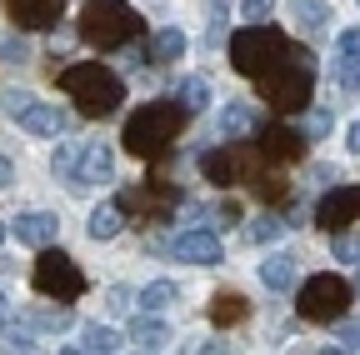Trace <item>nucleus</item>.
I'll use <instances>...</instances> for the list:
<instances>
[{
  "label": "nucleus",
  "mask_w": 360,
  "mask_h": 355,
  "mask_svg": "<svg viewBox=\"0 0 360 355\" xmlns=\"http://www.w3.org/2000/svg\"><path fill=\"white\" fill-rule=\"evenodd\" d=\"M186 120H191V110L180 105V101H146L141 110L125 120V136H120V141H125V150H130L135 160H160V155L180 141Z\"/></svg>",
  "instance_id": "obj_1"
},
{
  "label": "nucleus",
  "mask_w": 360,
  "mask_h": 355,
  "mask_svg": "<svg viewBox=\"0 0 360 355\" xmlns=\"http://www.w3.org/2000/svg\"><path fill=\"white\" fill-rule=\"evenodd\" d=\"M56 80H60V91L75 101V110H80V115H90V120L115 115V110H120V101H125V80H120L110 65H101V60L65 65V70H56Z\"/></svg>",
  "instance_id": "obj_2"
},
{
  "label": "nucleus",
  "mask_w": 360,
  "mask_h": 355,
  "mask_svg": "<svg viewBox=\"0 0 360 355\" xmlns=\"http://www.w3.org/2000/svg\"><path fill=\"white\" fill-rule=\"evenodd\" d=\"M260 96L276 115H290V110H305L310 96H315V56L310 51H285L276 65L260 75Z\"/></svg>",
  "instance_id": "obj_3"
},
{
  "label": "nucleus",
  "mask_w": 360,
  "mask_h": 355,
  "mask_svg": "<svg viewBox=\"0 0 360 355\" xmlns=\"http://www.w3.org/2000/svg\"><path fill=\"white\" fill-rule=\"evenodd\" d=\"M141 35V15L125 0H85L80 6V40L96 51H120Z\"/></svg>",
  "instance_id": "obj_4"
},
{
  "label": "nucleus",
  "mask_w": 360,
  "mask_h": 355,
  "mask_svg": "<svg viewBox=\"0 0 360 355\" xmlns=\"http://www.w3.org/2000/svg\"><path fill=\"white\" fill-rule=\"evenodd\" d=\"M285 51H290L285 30L265 25V20H250V25H240V30L231 35V65H236L240 75H250V80H260Z\"/></svg>",
  "instance_id": "obj_5"
},
{
  "label": "nucleus",
  "mask_w": 360,
  "mask_h": 355,
  "mask_svg": "<svg viewBox=\"0 0 360 355\" xmlns=\"http://www.w3.org/2000/svg\"><path fill=\"white\" fill-rule=\"evenodd\" d=\"M260 150L255 141H220L210 155H200V170H205V181L215 186H236V181H255L260 175Z\"/></svg>",
  "instance_id": "obj_6"
},
{
  "label": "nucleus",
  "mask_w": 360,
  "mask_h": 355,
  "mask_svg": "<svg viewBox=\"0 0 360 355\" xmlns=\"http://www.w3.org/2000/svg\"><path fill=\"white\" fill-rule=\"evenodd\" d=\"M300 316L305 321H321V325H330V321H345V310H350V285L340 280V276H330V271H321V276H310L305 285H300Z\"/></svg>",
  "instance_id": "obj_7"
},
{
  "label": "nucleus",
  "mask_w": 360,
  "mask_h": 355,
  "mask_svg": "<svg viewBox=\"0 0 360 355\" xmlns=\"http://www.w3.org/2000/svg\"><path fill=\"white\" fill-rule=\"evenodd\" d=\"M30 280H35L40 295H51V300H80V295H85V271H80L65 250H51V245L40 250Z\"/></svg>",
  "instance_id": "obj_8"
},
{
  "label": "nucleus",
  "mask_w": 360,
  "mask_h": 355,
  "mask_svg": "<svg viewBox=\"0 0 360 355\" xmlns=\"http://www.w3.org/2000/svg\"><path fill=\"white\" fill-rule=\"evenodd\" d=\"M175 205H180V191L165 186V181H146V186L120 195V210H141V220H165Z\"/></svg>",
  "instance_id": "obj_9"
},
{
  "label": "nucleus",
  "mask_w": 360,
  "mask_h": 355,
  "mask_svg": "<svg viewBox=\"0 0 360 355\" xmlns=\"http://www.w3.org/2000/svg\"><path fill=\"white\" fill-rule=\"evenodd\" d=\"M255 150L265 165H290L305 155V136L290 125H260V136H255Z\"/></svg>",
  "instance_id": "obj_10"
},
{
  "label": "nucleus",
  "mask_w": 360,
  "mask_h": 355,
  "mask_svg": "<svg viewBox=\"0 0 360 355\" xmlns=\"http://www.w3.org/2000/svg\"><path fill=\"white\" fill-rule=\"evenodd\" d=\"M355 220H360V186H340V191H330L321 205H315V226H326L330 235L350 231Z\"/></svg>",
  "instance_id": "obj_11"
},
{
  "label": "nucleus",
  "mask_w": 360,
  "mask_h": 355,
  "mask_svg": "<svg viewBox=\"0 0 360 355\" xmlns=\"http://www.w3.org/2000/svg\"><path fill=\"white\" fill-rule=\"evenodd\" d=\"M101 181H115V150L105 146V141H90L85 150H80V165H75V191L80 186H101Z\"/></svg>",
  "instance_id": "obj_12"
},
{
  "label": "nucleus",
  "mask_w": 360,
  "mask_h": 355,
  "mask_svg": "<svg viewBox=\"0 0 360 355\" xmlns=\"http://www.w3.org/2000/svg\"><path fill=\"white\" fill-rule=\"evenodd\" d=\"M175 260H191V265H215L220 260V235L215 231H186L175 235Z\"/></svg>",
  "instance_id": "obj_13"
},
{
  "label": "nucleus",
  "mask_w": 360,
  "mask_h": 355,
  "mask_svg": "<svg viewBox=\"0 0 360 355\" xmlns=\"http://www.w3.org/2000/svg\"><path fill=\"white\" fill-rule=\"evenodd\" d=\"M65 11V0H11V15L20 30H51Z\"/></svg>",
  "instance_id": "obj_14"
},
{
  "label": "nucleus",
  "mask_w": 360,
  "mask_h": 355,
  "mask_svg": "<svg viewBox=\"0 0 360 355\" xmlns=\"http://www.w3.org/2000/svg\"><path fill=\"white\" fill-rule=\"evenodd\" d=\"M255 125H260V110L250 101H231V105L220 110V120H215V136L220 141H245Z\"/></svg>",
  "instance_id": "obj_15"
},
{
  "label": "nucleus",
  "mask_w": 360,
  "mask_h": 355,
  "mask_svg": "<svg viewBox=\"0 0 360 355\" xmlns=\"http://www.w3.org/2000/svg\"><path fill=\"white\" fill-rule=\"evenodd\" d=\"M15 235H20L25 245L45 250V245L60 235V220H56L51 210H25V215H15Z\"/></svg>",
  "instance_id": "obj_16"
},
{
  "label": "nucleus",
  "mask_w": 360,
  "mask_h": 355,
  "mask_svg": "<svg viewBox=\"0 0 360 355\" xmlns=\"http://www.w3.org/2000/svg\"><path fill=\"white\" fill-rule=\"evenodd\" d=\"M85 231H90V240H115V235L125 231L120 200H115V205H96V210H90V220H85Z\"/></svg>",
  "instance_id": "obj_17"
},
{
  "label": "nucleus",
  "mask_w": 360,
  "mask_h": 355,
  "mask_svg": "<svg viewBox=\"0 0 360 355\" xmlns=\"http://www.w3.org/2000/svg\"><path fill=\"white\" fill-rule=\"evenodd\" d=\"M250 316V305H245V295H236V290H220L215 300H210V321L225 330V325H240Z\"/></svg>",
  "instance_id": "obj_18"
},
{
  "label": "nucleus",
  "mask_w": 360,
  "mask_h": 355,
  "mask_svg": "<svg viewBox=\"0 0 360 355\" xmlns=\"http://www.w3.org/2000/svg\"><path fill=\"white\" fill-rule=\"evenodd\" d=\"M20 125L30 130V136H60V130H65V115H60L56 105H40V101H35V105L20 115Z\"/></svg>",
  "instance_id": "obj_19"
},
{
  "label": "nucleus",
  "mask_w": 360,
  "mask_h": 355,
  "mask_svg": "<svg viewBox=\"0 0 360 355\" xmlns=\"http://www.w3.org/2000/svg\"><path fill=\"white\" fill-rule=\"evenodd\" d=\"M260 280L270 285V290H290L295 285V255H270V260H260Z\"/></svg>",
  "instance_id": "obj_20"
},
{
  "label": "nucleus",
  "mask_w": 360,
  "mask_h": 355,
  "mask_svg": "<svg viewBox=\"0 0 360 355\" xmlns=\"http://www.w3.org/2000/svg\"><path fill=\"white\" fill-rule=\"evenodd\" d=\"M180 56H186V30L165 25V30L150 40V60H155V65H170V60H180Z\"/></svg>",
  "instance_id": "obj_21"
},
{
  "label": "nucleus",
  "mask_w": 360,
  "mask_h": 355,
  "mask_svg": "<svg viewBox=\"0 0 360 355\" xmlns=\"http://www.w3.org/2000/svg\"><path fill=\"white\" fill-rule=\"evenodd\" d=\"M290 11H295V20H300V30H305V35H321V30H326V20H330L326 0H290Z\"/></svg>",
  "instance_id": "obj_22"
},
{
  "label": "nucleus",
  "mask_w": 360,
  "mask_h": 355,
  "mask_svg": "<svg viewBox=\"0 0 360 355\" xmlns=\"http://www.w3.org/2000/svg\"><path fill=\"white\" fill-rule=\"evenodd\" d=\"M130 340L141 345V350H160V345L170 340V330H165L155 316H135V325H130Z\"/></svg>",
  "instance_id": "obj_23"
},
{
  "label": "nucleus",
  "mask_w": 360,
  "mask_h": 355,
  "mask_svg": "<svg viewBox=\"0 0 360 355\" xmlns=\"http://www.w3.org/2000/svg\"><path fill=\"white\" fill-rule=\"evenodd\" d=\"M180 300V290L170 285V280H150L146 290H141V310H146V316H160V310H170Z\"/></svg>",
  "instance_id": "obj_24"
},
{
  "label": "nucleus",
  "mask_w": 360,
  "mask_h": 355,
  "mask_svg": "<svg viewBox=\"0 0 360 355\" xmlns=\"http://www.w3.org/2000/svg\"><path fill=\"white\" fill-rule=\"evenodd\" d=\"M175 101L195 115V110H205V105H210V85H205L200 75H186V80H180V96H175Z\"/></svg>",
  "instance_id": "obj_25"
},
{
  "label": "nucleus",
  "mask_w": 360,
  "mask_h": 355,
  "mask_svg": "<svg viewBox=\"0 0 360 355\" xmlns=\"http://www.w3.org/2000/svg\"><path fill=\"white\" fill-rule=\"evenodd\" d=\"M281 231H285V220H281V215H255L250 226H245V240H250V245H270Z\"/></svg>",
  "instance_id": "obj_26"
},
{
  "label": "nucleus",
  "mask_w": 360,
  "mask_h": 355,
  "mask_svg": "<svg viewBox=\"0 0 360 355\" xmlns=\"http://www.w3.org/2000/svg\"><path fill=\"white\" fill-rule=\"evenodd\" d=\"M330 80H335V91H360V56H335Z\"/></svg>",
  "instance_id": "obj_27"
},
{
  "label": "nucleus",
  "mask_w": 360,
  "mask_h": 355,
  "mask_svg": "<svg viewBox=\"0 0 360 355\" xmlns=\"http://www.w3.org/2000/svg\"><path fill=\"white\" fill-rule=\"evenodd\" d=\"M75 165H80V146H70V141H65V146L56 150L51 170H56V175H65V181H75Z\"/></svg>",
  "instance_id": "obj_28"
},
{
  "label": "nucleus",
  "mask_w": 360,
  "mask_h": 355,
  "mask_svg": "<svg viewBox=\"0 0 360 355\" xmlns=\"http://www.w3.org/2000/svg\"><path fill=\"white\" fill-rule=\"evenodd\" d=\"M115 340H120V335H115V330H105V325H85V345L96 350V355H110V350H115Z\"/></svg>",
  "instance_id": "obj_29"
},
{
  "label": "nucleus",
  "mask_w": 360,
  "mask_h": 355,
  "mask_svg": "<svg viewBox=\"0 0 360 355\" xmlns=\"http://www.w3.org/2000/svg\"><path fill=\"white\" fill-rule=\"evenodd\" d=\"M330 250H335V260H360V235L355 231H335Z\"/></svg>",
  "instance_id": "obj_30"
},
{
  "label": "nucleus",
  "mask_w": 360,
  "mask_h": 355,
  "mask_svg": "<svg viewBox=\"0 0 360 355\" xmlns=\"http://www.w3.org/2000/svg\"><path fill=\"white\" fill-rule=\"evenodd\" d=\"M326 130H330V115H326V110H310L305 125H300V136H305V141H321Z\"/></svg>",
  "instance_id": "obj_31"
},
{
  "label": "nucleus",
  "mask_w": 360,
  "mask_h": 355,
  "mask_svg": "<svg viewBox=\"0 0 360 355\" xmlns=\"http://www.w3.org/2000/svg\"><path fill=\"white\" fill-rule=\"evenodd\" d=\"M30 105H35V96H30V91H6V115H15V120H20Z\"/></svg>",
  "instance_id": "obj_32"
},
{
  "label": "nucleus",
  "mask_w": 360,
  "mask_h": 355,
  "mask_svg": "<svg viewBox=\"0 0 360 355\" xmlns=\"http://www.w3.org/2000/svg\"><path fill=\"white\" fill-rule=\"evenodd\" d=\"M270 11H276V0H240V15L245 20H265Z\"/></svg>",
  "instance_id": "obj_33"
},
{
  "label": "nucleus",
  "mask_w": 360,
  "mask_h": 355,
  "mask_svg": "<svg viewBox=\"0 0 360 355\" xmlns=\"http://www.w3.org/2000/svg\"><path fill=\"white\" fill-rule=\"evenodd\" d=\"M335 56H360V25H355V30H340V40H335Z\"/></svg>",
  "instance_id": "obj_34"
},
{
  "label": "nucleus",
  "mask_w": 360,
  "mask_h": 355,
  "mask_svg": "<svg viewBox=\"0 0 360 355\" xmlns=\"http://www.w3.org/2000/svg\"><path fill=\"white\" fill-rule=\"evenodd\" d=\"M110 310H115V316H125V310H130V290H125V285H110Z\"/></svg>",
  "instance_id": "obj_35"
},
{
  "label": "nucleus",
  "mask_w": 360,
  "mask_h": 355,
  "mask_svg": "<svg viewBox=\"0 0 360 355\" xmlns=\"http://www.w3.org/2000/svg\"><path fill=\"white\" fill-rule=\"evenodd\" d=\"M40 325H51V330L70 325V310H65V305H60V310H45V316H40Z\"/></svg>",
  "instance_id": "obj_36"
},
{
  "label": "nucleus",
  "mask_w": 360,
  "mask_h": 355,
  "mask_svg": "<svg viewBox=\"0 0 360 355\" xmlns=\"http://www.w3.org/2000/svg\"><path fill=\"white\" fill-rule=\"evenodd\" d=\"M340 335H345V345H360V325L355 321H340Z\"/></svg>",
  "instance_id": "obj_37"
},
{
  "label": "nucleus",
  "mask_w": 360,
  "mask_h": 355,
  "mask_svg": "<svg viewBox=\"0 0 360 355\" xmlns=\"http://www.w3.org/2000/svg\"><path fill=\"white\" fill-rule=\"evenodd\" d=\"M11 181H15V170H11V160H6V155H0V191H6Z\"/></svg>",
  "instance_id": "obj_38"
},
{
  "label": "nucleus",
  "mask_w": 360,
  "mask_h": 355,
  "mask_svg": "<svg viewBox=\"0 0 360 355\" xmlns=\"http://www.w3.org/2000/svg\"><path fill=\"white\" fill-rule=\"evenodd\" d=\"M350 150H355V155H360V120H355V125H350Z\"/></svg>",
  "instance_id": "obj_39"
},
{
  "label": "nucleus",
  "mask_w": 360,
  "mask_h": 355,
  "mask_svg": "<svg viewBox=\"0 0 360 355\" xmlns=\"http://www.w3.org/2000/svg\"><path fill=\"white\" fill-rule=\"evenodd\" d=\"M11 316V300H6V290H0V321H6Z\"/></svg>",
  "instance_id": "obj_40"
},
{
  "label": "nucleus",
  "mask_w": 360,
  "mask_h": 355,
  "mask_svg": "<svg viewBox=\"0 0 360 355\" xmlns=\"http://www.w3.org/2000/svg\"><path fill=\"white\" fill-rule=\"evenodd\" d=\"M60 355H80V350H60Z\"/></svg>",
  "instance_id": "obj_41"
},
{
  "label": "nucleus",
  "mask_w": 360,
  "mask_h": 355,
  "mask_svg": "<svg viewBox=\"0 0 360 355\" xmlns=\"http://www.w3.org/2000/svg\"><path fill=\"white\" fill-rule=\"evenodd\" d=\"M210 6H225V0H210Z\"/></svg>",
  "instance_id": "obj_42"
},
{
  "label": "nucleus",
  "mask_w": 360,
  "mask_h": 355,
  "mask_svg": "<svg viewBox=\"0 0 360 355\" xmlns=\"http://www.w3.org/2000/svg\"><path fill=\"white\" fill-rule=\"evenodd\" d=\"M0 240H6V226H0Z\"/></svg>",
  "instance_id": "obj_43"
},
{
  "label": "nucleus",
  "mask_w": 360,
  "mask_h": 355,
  "mask_svg": "<svg viewBox=\"0 0 360 355\" xmlns=\"http://www.w3.org/2000/svg\"><path fill=\"white\" fill-rule=\"evenodd\" d=\"M141 355H155V350H141Z\"/></svg>",
  "instance_id": "obj_44"
},
{
  "label": "nucleus",
  "mask_w": 360,
  "mask_h": 355,
  "mask_svg": "<svg viewBox=\"0 0 360 355\" xmlns=\"http://www.w3.org/2000/svg\"><path fill=\"white\" fill-rule=\"evenodd\" d=\"M355 290H360V280H355Z\"/></svg>",
  "instance_id": "obj_45"
}]
</instances>
